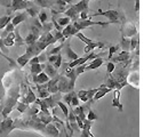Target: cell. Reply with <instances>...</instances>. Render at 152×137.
Returning a JSON list of instances; mask_svg holds the SVG:
<instances>
[{
  "label": "cell",
  "mask_w": 152,
  "mask_h": 137,
  "mask_svg": "<svg viewBox=\"0 0 152 137\" xmlns=\"http://www.w3.org/2000/svg\"><path fill=\"white\" fill-rule=\"evenodd\" d=\"M76 37L77 38H79L83 42H85V44L87 45L86 46V48H85V54H88L89 52L94 50L95 48H104V44H103V42L94 41V40H91V39L87 38L84 33H81L80 31H79V32H77Z\"/></svg>",
  "instance_id": "6da1fadb"
},
{
  "label": "cell",
  "mask_w": 152,
  "mask_h": 137,
  "mask_svg": "<svg viewBox=\"0 0 152 137\" xmlns=\"http://www.w3.org/2000/svg\"><path fill=\"white\" fill-rule=\"evenodd\" d=\"M93 16H105L107 20H109V23H119L120 22V14L114 10V9H109V10H102V9H99L96 13L91 14L89 17H93Z\"/></svg>",
  "instance_id": "7a4b0ae2"
},
{
  "label": "cell",
  "mask_w": 152,
  "mask_h": 137,
  "mask_svg": "<svg viewBox=\"0 0 152 137\" xmlns=\"http://www.w3.org/2000/svg\"><path fill=\"white\" fill-rule=\"evenodd\" d=\"M73 24V26L76 28L78 31H81L86 29V28H89V26H93V25H99V26H107L110 23L109 22H93L89 18L88 20H78V21H75V22H71Z\"/></svg>",
  "instance_id": "3957f363"
},
{
  "label": "cell",
  "mask_w": 152,
  "mask_h": 137,
  "mask_svg": "<svg viewBox=\"0 0 152 137\" xmlns=\"http://www.w3.org/2000/svg\"><path fill=\"white\" fill-rule=\"evenodd\" d=\"M57 88H58V91L60 93H69V91L73 90L70 86V80H69L68 77H65L64 74H60L58 77V81H57Z\"/></svg>",
  "instance_id": "277c9868"
},
{
  "label": "cell",
  "mask_w": 152,
  "mask_h": 137,
  "mask_svg": "<svg viewBox=\"0 0 152 137\" xmlns=\"http://www.w3.org/2000/svg\"><path fill=\"white\" fill-rule=\"evenodd\" d=\"M14 128H15L14 120H13L12 118L5 117L4 120L0 123V134H6V135H8Z\"/></svg>",
  "instance_id": "5b68a950"
},
{
  "label": "cell",
  "mask_w": 152,
  "mask_h": 137,
  "mask_svg": "<svg viewBox=\"0 0 152 137\" xmlns=\"http://www.w3.org/2000/svg\"><path fill=\"white\" fill-rule=\"evenodd\" d=\"M61 101V93H55V94H50L48 97L44 98V102L46 103V105L48 106V109H54L57 106V102Z\"/></svg>",
  "instance_id": "8992f818"
},
{
  "label": "cell",
  "mask_w": 152,
  "mask_h": 137,
  "mask_svg": "<svg viewBox=\"0 0 152 137\" xmlns=\"http://www.w3.org/2000/svg\"><path fill=\"white\" fill-rule=\"evenodd\" d=\"M121 31H122V37H127V38H132L133 36L137 34L136 28L132 23H124V26H122Z\"/></svg>",
  "instance_id": "52a82bcc"
},
{
  "label": "cell",
  "mask_w": 152,
  "mask_h": 137,
  "mask_svg": "<svg viewBox=\"0 0 152 137\" xmlns=\"http://www.w3.org/2000/svg\"><path fill=\"white\" fill-rule=\"evenodd\" d=\"M64 14H65V16H68L69 18H70L71 22H75V21L79 20V13L75 9L73 5H69L68 8L64 10Z\"/></svg>",
  "instance_id": "ba28073f"
},
{
  "label": "cell",
  "mask_w": 152,
  "mask_h": 137,
  "mask_svg": "<svg viewBox=\"0 0 152 137\" xmlns=\"http://www.w3.org/2000/svg\"><path fill=\"white\" fill-rule=\"evenodd\" d=\"M77 32H79V31L73 26L72 23H70V24H68V25L62 30V34H63L64 38L68 39V38H70V37H72V36H76Z\"/></svg>",
  "instance_id": "9c48e42d"
},
{
  "label": "cell",
  "mask_w": 152,
  "mask_h": 137,
  "mask_svg": "<svg viewBox=\"0 0 152 137\" xmlns=\"http://www.w3.org/2000/svg\"><path fill=\"white\" fill-rule=\"evenodd\" d=\"M26 17H28V14H26L25 10H24V12H21L20 14L13 16L12 20H10V23H12L14 26H17L18 24H21L22 22H24V21L26 20Z\"/></svg>",
  "instance_id": "30bf717a"
},
{
  "label": "cell",
  "mask_w": 152,
  "mask_h": 137,
  "mask_svg": "<svg viewBox=\"0 0 152 137\" xmlns=\"http://www.w3.org/2000/svg\"><path fill=\"white\" fill-rule=\"evenodd\" d=\"M63 48H64V52H65V55H66L68 60H70V61H73V60H77V58L79 57V55L72 50V48L70 47L69 42H64Z\"/></svg>",
  "instance_id": "8fae6325"
},
{
  "label": "cell",
  "mask_w": 152,
  "mask_h": 137,
  "mask_svg": "<svg viewBox=\"0 0 152 137\" xmlns=\"http://www.w3.org/2000/svg\"><path fill=\"white\" fill-rule=\"evenodd\" d=\"M112 90L111 88H109L105 85H102L101 87H99V90L95 93V95H94V97H93V101H97V99L102 98L104 95H107V93H110V91Z\"/></svg>",
  "instance_id": "7c38bea8"
},
{
  "label": "cell",
  "mask_w": 152,
  "mask_h": 137,
  "mask_svg": "<svg viewBox=\"0 0 152 137\" xmlns=\"http://www.w3.org/2000/svg\"><path fill=\"white\" fill-rule=\"evenodd\" d=\"M39 12H40V7H38V6H37L36 4H33V2H30L28 8L25 9V13H26L28 15H30L31 17H33V18L38 16Z\"/></svg>",
  "instance_id": "4fadbf2b"
},
{
  "label": "cell",
  "mask_w": 152,
  "mask_h": 137,
  "mask_svg": "<svg viewBox=\"0 0 152 137\" xmlns=\"http://www.w3.org/2000/svg\"><path fill=\"white\" fill-rule=\"evenodd\" d=\"M45 133H47L49 136H52V137H58V135H60V130L57 129V127H56L55 125H53L52 122L46 125Z\"/></svg>",
  "instance_id": "5bb4252c"
},
{
  "label": "cell",
  "mask_w": 152,
  "mask_h": 137,
  "mask_svg": "<svg viewBox=\"0 0 152 137\" xmlns=\"http://www.w3.org/2000/svg\"><path fill=\"white\" fill-rule=\"evenodd\" d=\"M49 80L48 76L46 74L45 72H40L38 74H33V82L37 85H42L46 84Z\"/></svg>",
  "instance_id": "9a60e30c"
},
{
  "label": "cell",
  "mask_w": 152,
  "mask_h": 137,
  "mask_svg": "<svg viewBox=\"0 0 152 137\" xmlns=\"http://www.w3.org/2000/svg\"><path fill=\"white\" fill-rule=\"evenodd\" d=\"M103 58L102 57H96L94 58L93 61L86 65V71H89V70H95V68H99L102 64H103Z\"/></svg>",
  "instance_id": "2e32d148"
},
{
  "label": "cell",
  "mask_w": 152,
  "mask_h": 137,
  "mask_svg": "<svg viewBox=\"0 0 152 137\" xmlns=\"http://www.w3.org/2000/svg\"><path fill=\"white\" fill-rule=\"evenodd\" d=\"M88 4H89V0H79L77 4L73 5V7L78 13H80V12H84V10H89Z\"/></svg>",
  "instance_id": "e0dca14e"
},
{
  "label": "cell",
  "mask_w": 152,
  "mask_h": 137,
  "mask_svg": "<svg viewBox=\"0 0 152 137\" xmlns=\"http://www.w3.org/2000/svg\"><path fill=\"white\" fill-rule=\"evenodd\" d=\"M112 61L111 62H115V63H118V62H125V61H128L129 60V52H126V50H122L121 53L119 54V55H117V56H114L111 58Z\"/></svg>",
  "instance_id": "ac0fdd59"
},
{
  "label": "cell",
  "mask_w": 152,
  "mask_h": 137,
  "mask_svg": "<svg viewBox=\"0 0 152 137\" xmlns=\"http://www.w3.org/2000/svg\"><path fill=\"white\" fill-rule=\"evenodd\" d=\"M45 71H46L45 73L48 76V78H49V79L57 76V70L54 68L53 64H50V63H47V64H45Z\"/></svg>",
  "instance_id": "d6986e66"
},
{
  "label": "cell",
  "mask_w": 152,
  "mask_h": 137,
  "mask_svg": "<svg viewBox=\"0 0 152 137\" xmlns=\"http://www.w3.org/2000/svg\"><path fill=\"white\" fill-rule=\"evenodd\" d=\"M33 1L40 8H52L54 5V0H33Z\"/></svg>",
  "instance_id": "ffe728a7"
},
{
  "label": "cell",
  "mask_w": 152,
  "mask_h": 137,
  "mask_svg": "<svg viewBox=\"0 0 152 137\" xmlns=\"http://www.w3.org/2000/svg\"><path fill=\"white\" fill-rule=\"evenodd\" d=\"M31 58H32V57H31L30 55L28 53H25V54H23L22 56H20V57L16 60V62L18 63V65H20L21 68H24V66L29 63V61H30Z\"/></svg>",
  "instance_id": "44dd1931"
},
{
  "label": "cell",
  "mask_w": 152,
  "mask_h": 137,
  "mask_svg": "<svg viewBox=\"0 0 152 137\" xmlns=\"http://www.w3.org/2000/svg\"><path fill=\"white\" fill-rule=\"evenodd\" d=\"M36 99H37V96L34 95L33 90L31 89L30 87H28L26 96H25V102H26L28 104H32V103H34V101H36Z\"/></svg>",
  "instance_id": "7402d4cb"
},
{
  "label": "cell",
  "mask_w": 152,
  "mask_h": 137,
  "mask_svg": "<svg viewBox=\"0 0 152 137\" xmlns=\"http://www.w3.org/2000/svg\"><path fill=\"white\" fill-rule=\"evenodd\" d=\"M44 68H45V63L32 64V65H31V73H32V74H38L40 72H42Z\"/></svg>",
  "instance_id": "603a6c76"
},
{
  "label": "cell",
  "mask_w": 152,
  "mask_h": 137,
  "mask_svg": "<svg viewBox=\"0 0 152 137\" xmlns=\"http://www.w3.org/2000/svg\"><path fill=\"white\" fill-rule=\"evenodd\" d=\"M119 98H120V90L119 89H117V90L114 91V97H113V102H112V105L114 107L117 106L119 109V111H122V105L121 103L119 102Z\"/></svg>",
  "instance_id": "cb8c5ba5"
},
{
  "label": "cell",
  "mask_w": 152,
  "mask_h": 137,
  "mask_svg": "<svg viewBox=\"0 0 152 137\" xmlns=\"http://www.w3.org/2000/svg\"><path fill=\"white\" fill-rule=\"evenodd\" d=\"M50 33L53 34V37L55 38V40L56 41H61V44H64L65 42V40L66 39L63 37V34H62V31H57V30H52L50 31Z\"/></svg>",
  "instance_id": "d4e9b609"
},
{
  "label": "cell",
  "mask_w": 152,
  "mask_h": 137,
  "mask_svg": "<svg viewBox=\"0 0 152 137\" xmlns=\"http://www.w3.org/2000/svg\"><path fill=\"white\" fill-rule=\"evenodd\" d=\"M57 106L61 109L62 113L64 114L65 119H68V117H69V107H68V105H66L64 102H62V101H58V102H57Z\"/></svg>",
  "instance_id": "484cf974"
},
{
  "label": "cell",
  "mask_w": 152,
  "mask_h": 137,
  "mask_svg": "<svg viewBox=\"0 0 152 137\" xmlns=\"http://www.w3.org/2000/svg\"><path fill=\"white\" fill-rule=\"evenodd\" d=\"M38 36H36V34H33V33H29L26 37H25V39H24V42L26 44V45H31V44H34L37 40H38Z\"/></svg>",
  "instance_id": "4316f807"
},
{
  "label": "cell",
  "mask_w": 152,
  "mask_h": 137,
  "mask_svg": "<svg viewBox=\"0 0 152 137\" xmlns=\"http://www.w3.org/2000/svg\"><path fill=\"white\" fill-rule=\"evenodd\" d=\"M129 42L130 39L127 38V37H121V42H120V46L122 50H126V52H129Z\"/></svg>",
  "instance_id": "83f0119b"
},
{
  "label": "cell",
  "mask_w": 152,
  "mask_h": 137,
  "mask_svg": "<svg viewBox=\"0 0 152 137\" xmlns=\"http://www.w3.org/2000/svg\"><path fill=\"white\" fill-rule=\"evenodd\" d=\"M38 20L41 22V24L42 23H46L47 22V20H48V14H47V10H46L45 8H42V9H40V12H39L38 14Z\"/></svg>",
  "instance_id": "f1b7e54d"
},
{
  "label": "cell",
  "mask_w": 152,
  "mask_h": 137,
  "mask_svg": "<svg viewBox=\"0 0 152 137\" xmlns=\"http://www.w3.org/2000/svg\"><path fill=\"white\" fill-rule=\"evenodd\" d=\"M14 32H15V39H14V45L16 46H24V39L20 36V32H18V30L17 29H15L14 30Z\"/></svg>",
  "instance_id": "f546056e"
},
{
  "label": "cell",
  "mask_w": 152,
  "mask_h": 137,
  "mask_svg": "<svg viewBox=\"0 0 152 137\" xmlns=\"http://www.w3.org/2000/svg\"><path fill=\"white\" fill-rule=\"evenodd\" d=\"M137 46H138V37H137V34H135V36H133V37L130 38L129 50L134 52V49H136Z\"/></svg>",
  "instance_id": "4dcf8cb0"
},
{
  "label": "cell",
  "mask_w": 152,
  "mask_h": 137,
  "mask_svg": "<svg viewBox=\"0 0 152 137\" xmlns=\"http://www.w3.org/2000/svg\"><path fill=\"white\" fill-rule=\"evenodd\" d=\"M29 109V104L24 103V102H17V105H16V110L20 112V113H24L26 112V110Z\"/></svg>",
  "instance_id": "1f68e13d"
},
{
  "label": "cell",
  "mask_w": 152,
  "mask_h": 137,
  "mask_svg": "<svg viewBox=\"0 0 152 137\" xmlns=\"http://www.w3.org/2000/svg\"><path fill=\"white\" fill-rule=\"evenodd\" d=\"M75 94H76V93H75L73 90L69 91V93H65V95L63 96V101H64V103H65L66 105L70 106V104H71V99H72V97H73Z\"/></svg>",
  "instance_id": "d6a6232c"
},
{
  "label": "cell",
  "mask_w": 152,
  "mask_h": 137,
  "mask_svg": "<svg viewBox=\"0 0 152 137\" xmlns=\"http://www.w3.org/2000/svg\"><path fill=\"white\" fill-rule=\"evenodd\" d=\"M55 20H56V18H55ZM56 21H57V23L61 25L62 28H63V26H66L68 24H70V23H71V21H70V18H69L68 16H64V17H58Z\"/></svg>",
  "instance_id": "836d02e7"
},
{
  "label": "cell",
  "mask_w": 152,
  "mask_h": 137,
  "mask_svg": "<svg viewBox=\"0 0 152 137\" xmlns=\"http://www.w3.org/2000/svg\"><path fill=\"white\" fill-rule=\"evenodd\" d=\"M118 49H119V45L111 46V47L109 48V55H107V60H111V58L113 57L114 54L118 52Z\"/></svg>",
  "instance_id": "e575fe53"
},
{
  "label": "cell",
  "mask_w": 152,
  "mask_h": 137,
  "mask_svg": "<svg viewBox=\"0 0 152 137\" xmlns=\"http://www.w3.org/2000/svg\"><path fill=\"white\" fill-rule=\"evenodd\" d=\"M86 118L88 119V120H91V121H94V120H97V115L93 112V110H91V107L87 110V113H86Z\"/></svg>",
  "instance_id": "d590c367"
},
{
  "label": "cell",
  "mask_w": 152,
  "mask_h": 137,
  "mask_svg": "<svg viewBox=\"0 0 152 137\" xmlns=\"http://www.w3.org/2000/svg\"><path fill=\"white\" fill-rule=\"evenodd\" d=\"M53 30V24L50 23H42V26H41V31L42 32H50Z\"/></svg>",
  "instance_id": "8d00e7d4"
},
{
  "label": "cell",
  "mask_w": 152,
  "mask_h": 137,
  "mask_svg": "<svg viewBox=\"0 0 152 137\" xmlns=\"http://www.w3.org/2000/svg\"><path fill=\"white\" fill-rule=\"evenodd\" d=\"M62 60H63V58H62V55L61 54H58V56H57V58H56V61L54 62L53 63V66L55 68H56V70H58V68H61V64H62Z\"/></svg>",
  "instance_id": "74e56055"
},
{
  "label": "cell",
  "mask_w": 152,
  "mask_h": 137,
  "mask_svg": "<svg viewBox=\"0 0 152 137\" xmlns=\"http://www.w3.org/2000/svg\"><path fill=\"white\" fill-rule=\"evenodd\" d=\"M30 32L31 33H33V34H36V36H38V37L41 34V30L38 29L37 26H34L33 24H31L30 25Z\"/></svg>",
  "instance_id": "f35d334b"
},
{
  "label": "cell",
  "mask_w": 152,
  "mask_h": 137,
  "mask_svg": "<svg viewBox=\"0 0 152 137\" xmlns=\"http://www.w3.org/2000/svg\"><path fill=\"white\" fill-rule=\"evenodd\" d=\"M114 68H115V64H114L113 62H107V73H112L114 71Z\"/></svg>",
  "instance_id": "ab89813d"
},
{
  "label": "cell",
  "mask_w": 152,
  "mask_h": 137,
  "mask_svg": "<svg viewBox=\"0 0 152 137\" xmlns=\"http://www.w3.org/2000/svg\"><path fill=\"white\" fill-rule=\"evenodd\" d=\"M37 57H38V60H39V63H45V62L47 61V57H48V56H47L46 52H44V53L41 52Z\"/></svg>",
  "instance_id": "60d3db41"
},
{
  "label": "cell",
  "mask_w": 152,
  "mask_h": 137,
  "mask_svg": "<svg viewBox=\"0 0 152 137\" xmlns=\"http://www.w3.org/2000/svg\"><path fill=\"white\" fill-rule=\"evenodd\" d=\"M80 135H81V137H94L93 135H91V129H85V128H83V129H81Z\"/></svg>",
  "instance_id": "b9f144b4"
},
{
  "label": "cell",
  "mask_w": 152,
  "mask_h": 137,
  "mask_svg": "<svg viewBox=\"0 0 152 137\" xmlns=\"http://www.w3.org/2000/svg\"><path fill=\"white\" fill-rule=\"evenodd\" d=\"M79 105V99H78V97H77V94H75L73 95V97H72V99H71V104H70V106L72 107H76Z\"/></svg>",
  "instance_id": "7bdbcfd3"
},
{
  "label": "cell",
  "mask_w": 152,
  "mask_h": 137,
  "mask_svg": "<svg viewBox=\"0 0 152 137\" xmlns=\"http://www.w3.org/2000/svg\"><path fill=\"white\" fill-rule=\"evenodd\" d=\"M79 17H80V20H88V18H89V15H88V10L80 12V13H79Z\"/></svg>",
  "instance_id": "ee69618b"
},
{
  "label": "cell",
  "mask_w": 152,
  "mask_h": 137,
  "mask_svg": "<svg viewBox=\"0 0 152 137\" xmlns=\"http://www.w3.org/2000/svg\"><path fill=\"white\" fill-rule=\"evenodd\" d=\"M10 4H12V0H0V5L5 6L6 8L10 7Z\"/></svg>",
  "instance_id": "f6af8a7d"
},
{
  "label": "cell",
  "mask_w": 152,
  "mask_h": 137,
  "mask_svg": "<svg viewBox=\"0 0 152 137\" xmlns=\"http://www.w3.org/2000/svg\"><path fill=\"white\" fill-rule=\"evenodd\" d=\"M34 26H37L38 29H40L41 30V26H42V24H41V22L38 20V17H34V20H33V23H32Z\"/></svg>",
  "instance_id": "bcb514c9"
},
{
  "label": "cell",
  "mask_w": 152,
  "mask_h": 137,
  "mask_svg": "<svg viewBox=\"0 0 152 137\" xmlns=\"http://www.w3.org/2000/svg\"><path fill=\"white\" fill-rule=\"evenodd\" d=\"M135 12H140V0H135Z\"/></svg>",
  "instance_id": "7dc6e473"
},
{
  "label": "cell",
  "mask_w": 152,
  "mask_h": 137,
  "mask_svg": "<svg viewBox=\"0 0 152 137\" xmlns=\"http://www.w3.org/2000/svg\"><path fill=\"white\" fill-rule=\"evenodd\" d=\"M63 1H65V2H66V4H72V2H73V0H63Z\"/></svg>",
  "instance_id": "c3c4849f"
},
{
  "label": "cell",
  "mask_w": 152,
  "mask_h": 137,
  "mask_svg": "<svg viewBox=\"0 0 152 137\" xmlns=\"http://www.w3.org/2000/svg\"><path fill=\"white\" fill-rule=\"evenodd\" d=\"M118 1H119V5H120L121 4V0H118Z\"/></svg>",
  "instance_id": "681fc988"
},
{
  "label": "cell",
  "mask_w": 152,
  "mask_h": 137,
  "mask_svg": "<svg viewBox=\"0 0 152 137\" xmlns=\"http://www.w3.org/2000/svg\"><path fill=\"white\" fill-rule=\"evenodd\" d=\"M73 1H75V0H73Z\"/></svg>",
  "instance_id": "f907efd6"
},
{
  "label": "cell",
  "mask_w": 152,
  "mask_h": 137,
  "mask_svg": "<svg viewBox=\"0 0 152 137\" xmlns=\"http://www.w3.org/2000/svg\"><path fill=\"white\" fill-rule=\"evenodd\" d=\"M89 1H91V0H89Z\"/></svg>",
  "instance_id": "816d5d0a"
}]
</instances>
